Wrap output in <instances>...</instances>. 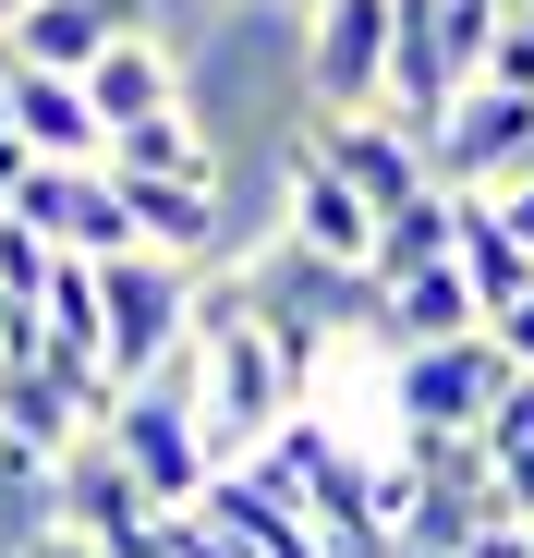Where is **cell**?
<instances>
[{"label":"cell","instance_id":"6da1fadb","mask_svg":"<svg viewBox=\"0 0 534 558\" xmlns=\"http://www.w3.org/2000/svg\"><path fill=\"white\" fill-rule=\"evenodd\" d=\"M110 449L134 461V486H146L158 510H195V498L219 486V461H207V425H195V340L170 352L146 389H122V413H110Z\"/></svg>","mask_w":534,"mask_h":558},{"label":"cell","instance_id":"7a4b0ae2","mask_svg":"<svg viewBox=\"0 0 534 558\" xmlns=\"http://www.w3.org/2000/svg\"><path fill=\"white\" fill-rule=\"evenodd\" d=\"M389 49H401V0H316L304 13V110L352 122V110H389Z\"/></svg>","mask_w":534,"mask_h":558},{"label":"cell","instance_id":"3957f363","mask_svg":"<svg viewBox=\"0 0 534 558\" xmlns=\"http://www.w3.org/2000/svg\"><path fill=\"white\" fill-rule=\"evenodd\" d=\"M498 401H510V352H498V328L437 340V352H389V413H401V437H486Z\"/></svg>","mask_w":534,"mask_h":558},{"label":"cell","instance_id":"277c9868","mask_svg":"<svg viewBox=\"0 0 534 558\" xmlns=\"http://www.w3.org/2000/svg\"><path fill=\"white\" fill-rule=\"evenodd\" d=\"M195 279H207V267H170V255L98 267V316H110V377H122V389H146L158 364L195 340Z\"/></svg>","mask_w":534,"mask_h":558},{"label":"cell","instance_id":"5b68a950","mask_svg":"<svg viewBox=\"0 0 534 558\" xmlns=\"http://www.w3.org/2000/svg\"><path fill=\"white\" fill-rule=\"evenodd\" d=\"M13 219H25L49 255H73V267H122V255H146V243H134V207H122V182H110V170H61V158H37V170H25V195H13Z\"/></svg>","mask_w":534,"mask_h":558},{"label":"cell","instance_id":"8992f818","mask_svg":"<svg viewBox=\"0 0 534 558\" xmlns=\"http://www.w3.org/2000/svg\"><path fill=\"white\" fill-rule=\"evenodd\" d=\"M425 158H437L450 195H510V182L534 170V98L522 85H462V110L425 134Z\"/></svg>","mask_w":534,"mask_h":558},{"label":"cell","instance_id":"52a82bcc","mask_svg":"<svg viewBox=\"0 0 534 558\" xmlns=\"http://www.w3.org/2000/svg\"><path fill=\"white\" fill-rule=\"evenodd\" d=\"M61 534L110 546V558H170V510L134 486V461H122L110 437H85V449L61 461Z\"/></svg>","mask_w":534,"mask_h":558},{"label":"cell","instance_id":"ba28073f","mask_svg":"<svg viewBox=\"0 0 534 558\" xmlns=\"http://www.w3.org/2000/svg\"><path fill=\"white\" fill-rule=\"evenodd\" d=\"M280 243L316 255V267H340V279H377V207L352 195V182H340L316 146L280 158Z\"/></svg>","mask_w":534,"mask_h":558},{"label":"cell","instance_id":"9c48e42d","mask_svg":"<svg viewBox=\"0 0 534 558\" xmlns=\"http://www.w3.org/2000/svg\"><path fill=\"white\" fill-rule=\"evenodd\" d=\"M304 146H316V158H328V170L352 182V195L377 207V219H389V207H413V195H437V158H425V134H413V122H389V110L316 122Z\"/></svg>","mask_w":534,"mask_h":558},{"label":"cell","instance_id":"30bf717a","mask_svg":"<svg viewBox=\"0 0 534 558\" xmlns=\"http://www.w3.org/2000/svg\"><path fill=\"white\" fill-rule=\"evenodd\" d=\"M122 37H146V0H25V13L0 25L13 73H98Z\"/></svg>","mask_w":534,"mask_h":558},{"label":"cell","instance_id":"8fae6325","mask_svg":"<svg viewBox=\"0 0 534 558\" xmlns=\"http://www.w3.org/2000/svg\"><path fill=\"white\" fill-rule=\"evenodd\" d=\"M207 510H219L255 558H328V534H316V510H304V486L280 474V461H231V474L207 486Z\"/></svg>","mask_w":534,"mask_h":558},{"label":"cell","instance_id":"7c38bea8","mask_svg":"<svg viewBox=\"0 0 534 558\" xmlns=\"http://www.w3.org/2000/svg\"><path fill=\"white\" fill-rule=\"evenodd\" d=\"M13 134L61 170H110V122L85 98V73H13Z\"/></svg>","mask_w":534,"mask_h":558},{"label":"cell","instance_id":"4fadbf2b","mask_svg":"<svg viewBox=\"0 0 534 558\" xmlns=\"http://www.w3.org/2000/svg\"><path fill=\"white\" fill-rule=\"evenodd\" d=\"M474 328H486V304H474L462 255H450V267H413V279L377 292V340H389V352H437V340H474Z\"/></svg>","mask_w":534,"mask_h":558},{"label":"cell","instance_id":"5bb4252c","mask_svg":"<svg viewBox=\"0 0 534 558\" xmlns=\"http://www.w3.org/2000/svg\"><path fill=\"white\" fill-rule=\"evenodd\" d=\"M85 98H98V122H110V134H122V122H158V110H195V98H183V49H170L158 25H146V37H122L98 73H85Z\"/></svg>","mask_w":534,"mask_h":558},{"label":"cell","instance_id":"9a60e30c","mask_svg":"<svg viewBox=\"0 0 534 558\" xmlns=\"http://www.w3.org/2000/svg\"><path fill=\"white\" fill-rule=\"evenodd\" d=\"M110 170L122 182H219V146L195 110H158V122H122L110 134Z\"/></svg>","mask_w":534,"mask_h":558},{"label":"cell","instance_id":"2e32d148","mask_svg":"<svg viewBox=\"0 0 534 558\" xmlns=\"http://www.w3.org/2000/svg\"><path fill=\"white\" fill-rule=\"evenodd\" d=\"M450 255H462V195L437 182V195H413V207L377 219V292H389V279H413V267H450Z\"/></svg>","mask_w":534,"mask_h":558},{"label":"cell","instance_id":"e0dca14e","mask_svg":"<svg viewBox=\"0 0 534 558\" xmlns=\"http://www.w3.org/2000/svg\"><path fill=\"white\" fill-rule=\"evenodd\" d=\"M0 437H25V449H49V461H73L85 437H98V413H85L61 377H49V364H25V377L13 389H0Z\"/></svg>","mask_w":534,"mask_h":558},{"label":"cell","instance_id":"ac0fdd59","mask_svg":"<svg viewBox=\"0 0 534 558\" xmlns=\"http://www.w3.org/2000/svg\"><path fill=\"white\" fill-rule=\"evenodd\" d=\"M462 279H474V304H486V328L534 292V255L510 243V219L486 207V195H462Z\"/></svg>","mask_w":534,"mask_h":558},{"label":"cell","instance_id":"d6986e66","mask_svg":"<svg viewBox=\"0 0 534 558\" xmlns=\"http://www.w3.org/2000/svg\"><path fill=\"white\" fill-rule=\"evenodd\" d=\"M486 474H498V498L534 522V377H510V401L486 413Z\"/></svg>","mask_w":534,"mask_h":558},{"label":"cell","instance_id":"ffe728a7","mask_svg":"<svg viewBox=\"0 0 534 558\" xmlns=\"http://www.w3.org/2000/svg\"><path fill=\"white\" fill-rule=\"evenodd\" d=\"M49 279H61V255H49V243H37L13 207H0V304H37Z\"/></svg>","mask_w":534,"mask_h":558},{"label":"cell","instance_id":"44dd1931","mask_svg":"<svg viewBox=\"0 0 534 558\" xmlns=\"http://www.w3.org/2000/svg\"><path fill=\"white\" fill-rule=\"evenodd\" d=\"M170 558H255V546H243V534L195 498V510H170Z\"/></svg>","mask_w":534,"mask_h":558},{"label":"cell","instance_id":"7402d4cb","mask_svg":"<svg viewBox=\"0 0 534 558\" xmlns=\"http://www.w3.org/2000/svg\"><path fill=\"white\" fill-rule=\"evenodd\" d=\"M49 352V328H37V304H0V389L25 377V364Z\"/></svg>","mask_w":534,"mask_h":558},{"label":"cell","instance_id":"603a6c76","mask_svg":"<svg viewBox=\"0 0 534 558\" xmlns=\"http://www.w3.org/2000/svg\"><path fill=\"white\" fill-rule=\"evenodd\" d=\"M498 352H510V377H534V292L498 316Z\"/></svg>","mask_w":534,"mask_h":558},{"label":"cell","instance_id":"cb8c5ba5","mask_svg":"<svg viewBox=\"0 0 534 558\" xmlns=\"http://www.w3.org/2000/svg\"><path fill=\"white\" fill-rule=\"evenodd\" d=\"M486 207H498V219H510V243H522V255H534V170H522V182H510V195H486Z\"/></svg>","mask_w":534,"mask_h":558},{"label":"cell","instance_id":"d4e9b609","mask_svg":"<svg viewBox=\"0 0 534 558\" xmlns=\"http://www.w3.org/2000/svg\"><path fill=\"white\" fill-rule=\"evenodd\" d=\"M462 558H534V522H486V534H474Z\"/></svg>","mask_w":534,"mask_h":558},{"label":"cell","instance_id":"484cf974","mask_svg":"<svg viewBox=\"0 0 534 558\" xmlns=\"http://www.w3.org/2000/svg\"><path fill=\"white\" fill-rule=\"evenodd\" d=\"M25 558H110V546H85V534H37Z\"/></svg>","mask_w":534,"mask_h":558},{"label":"cell","instance_id":"4316f807","mask_svg":"<svg viewBox=\"0 0 534 558\" xmlns=\"http://www.w3.org/2000/svg\"><path fill=\"white\" fill-rule=\"evenodd\" d=\"M0 134H13V49H0Z\"/></svg>","mask_w":534,"mask_h":558},{"label":"cell","instance_id":"83f0119b","mask_svg":"<svg viewBox=\"0 0 534 558\" xmlns=\"http://www.w3.org/2000/svg\"><path fill=\"white\" fill-rule=\"evenodd\" d=\"M0 558H13V546H0Z\"/></svg>","mask_w":534,"mask_h":558}]
</instances>
